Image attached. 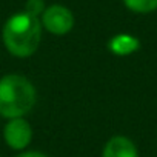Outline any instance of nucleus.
<instances>
[{
    "label": "nucleus",
    "mask_w": 157,
    "mask_h": 157,
    "mask_svg": "<svg viewBox=\"0 0 157 157\" xmlns=\"http://www.w3.org/2000/svg\"><path fill=\"white\" fill-rule=\"evenodd\" d=\"M17 157H48V155L40 152V151H25V152L19 154Z\"/></svg>",
    "instance_id": "obj_9"
},
{
    "label": "nucleus",
    "mask_w": 157,
    "mask_h": 157,
    "mask_svg": "<svg viewBox=\"0 0 157 157\" xmlns=\"http://www.w3.org/2000/svg\"><path fill=\"white\" fill-rule=\"evenodd\" d=\"M37 102L36 86L28 77L6 74L0 77V116L5 119L23 117Z\"/></svg>",
    "instance_id": "obj_2"
},
{
    "label": "nucleus",
    "mask_w": 157,
    "mask_h": 157,
    "mask_svg": "<svg viewBox=\"0 0 157 157\" xmlns=\"http://www.w3.org/2000/svg\"><path fill=\"white\" fill-rule=\"evenodd\" d=\"M125 6L137 14H149L157 10V0H123Z\"/></svg>",
    "instance_id": "obj_7"
},
{
    "label": "nucleus",
    "mask_w": 157,
    "mask_h": 157,
    "mask_svg": "<svg viewBox=\"0 0 157 157\" xmlns=\"http://www.w3.org/2000/svg\"><path fill=\"white\" fill-rule=\"evenodd\" d=\"M45 10H46L45 0H28L25 5V13H28L34 17H40Z\"/></svg>",
    "instance_id": "obj_8"
},
{
    "label": "nucleus",
    "mask_w": 157,
    "mask_h": 157,
    "mask_svg": "<svg viewBox=\"0 0 157 157\" xmlns=\"http://www.w3.org/2000/svg\"><path fill=\"white\" fill-rule=\"evenodd\" d=\"M139 48H140V40L136 36H131V34H126V33L116 34L108 42V49L114 56H120V57L129 56V54L136 52Z\"/></svg>",
    "instance_id": "obj_6"
},
{
    "label": "nucleus",
    "mask_w": 157,
    "mask_h": 157,
    "mask_svg": "<svg viewBox=\"0 0 157 157\" xmlns=\"http://www.w3.org/2000/svg\"><path fill=\"white\" fill-rule=\"evenodd\" d=\"M40 17L42 26L54 36H65L74 28V14L63 5L48 6Z\"/></svg>",
    "instance_id": "obj_3"
},
{
    "label": "nucleus",
    "mask_w": 157,
    "mask_h": 157,
    "mask_svg": "<svg viewBox=\"0 0 157 157\" xmlns=\"http://www.w3.org/2000/svg\"><path fill=\"white\" fill-rule=\"evenodd\" d=\"M5 143L14 151H23L33 140V128L23 117L10 119L3 128Z\"/></svg>",
    "instance_id": "obj_4"
},
{
    "label": "nucleus",
    "mask_w": 157,
    "mask_h": 157,
    "mask_svg": "<svg viewBox=\"0 0 157 157\" xmlns=\"http://www.w3.org/2000/svg\"><path fill=\"white\" fill-rule=\"evenodd\" d=\"M42 22L25 11L13 14L3 25L2 39L8 52L19 59L31 57L42 40Z\"/></svg>",
    "instance_id": "obj_1"
},
{
    "label": "nucleus",
    "mask_w": 157,
    "mask_h": 157,
    "mask_svg": "<svg viewBox=\"0 0 157 157\" xmlns=\"http://www.w3.org/2000/svg\"><path fill=\"white\" fill-rule=\"evenodd\" d=\"M102 157H139V149L129 137L114 136L106 142Z\"/></svg>",
    "instance_id": "obj_5"
}]
</instances>
